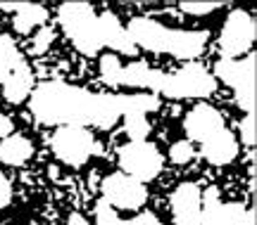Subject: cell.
Masks as SVG:
<instances>
[{"label": "cell", "instance_id": "cell-1", "mask_svg": "<svg viewBox=\"0 0 257 225\" xmlns=\"http://www.w3.org/2000/svg\"><path fill=\"white\" fill-rule=\"evenodd\" d=\"M93 92L60 81L41 83L29 95V107L43 126L88 128L93 118Z\"/></svg>", "mask_w": 257, "mask_h": 225}, {"label": "cell", "instance_id": "cell-2", "mask_svg": "<svg viewBox=\"0 0 257 225\" xmlns=\"http://www.w3.org/2000/svg\"><path fill=\"white\" fill-rule=\"evenodd\" d=\"M57 19L62 24L64 34L69 36L74 48L81 54H93L100 52L102 40H100V26H98V14L93 5L88 2H64L57 10Z\"/></svg>", "mask_w": 257, "mask_h": 225}, {"label": "cell", "instance_id": "cell-3", "mask_svg": "<svg viewBox=\"0 0 257 225\" xmlns=\"http://www.w3.org/2000/svg\"><path fill=\"white\" fill-rule=\"evenodd\" d=\"M214 74L236 92L238 107L245 114H255V54H245L240 60L221 57Z\"/></svg>", "mask_w": 257, "mask_h": 225}, {"label": "cell", "instance_id": "cell-4", "mask_svg": "<svg viewBox=\"0 0 257 225\" xmlns=\"http://www.w3.org/2000/svg\"><path fill=\"white\" fill-rule=\"evenodd\" d=\"M214 88H217L214 76L205 66L191 62L174 74H165L160 92L172 100H188V98H210Z\"/></svg>", "mask_w": 257, "mask_h": 225}, {"label": "cell", "instance_id": "cell-5", "mask_svg": "<svg viewBox=\"0 0 257 225\" xmlns=\"http://www.w3.org/2000/svg\"><path fill=\"white\" fill-rule=\"evenodd\" d=\"M53 154L67 166H83L95 152V138L88 128L60 126L50 140Z\"/></svg>", "mask_w": 257, "mask_h": 225}, {"label": "cell", "instance_id": "cell-6", "mask_svg": "<svg viewBox=\"0 0 257 225\" xmlns=\"http://www.w3.org/2000/svg\"><path fill=\"white\" fill-rule=\"evenodd\" d=\"M119 164L124 173L131 178L141 180L143 185L155 180L162 171V154L155 144H150L148 140L143 142H126L119 150Z\"/></svg>", "mask_w": 257, "mask_h": 225}, {"label": "cell", "instance_id": "cell-7", "mask_svg": "<svg viewBox=\"0 0 257 225\" xmlns=\"http://www.w3.org/2000/svg\"><path fill=\"white\" fill-rule=\"evenodd\" d=\"M255 43V22L248 12L243 10H233L219 34V48L224 57L229 60H240L250 54V48Z\"/></svg>", "mask_w": 257, "mask_h": 225}, {"label": "cell", "instance_id": "cell-8", "mask_svg": "<svg viewBox=\"0 0 257 225\" xmlns=\"http://www.w3.org/2000/svg\"><path fill=\"white\" fill-rule=\"evenodd\" d=\"M200 225H255V214L243 204H224L217 188L200 192Z\"/></svg>", "mask_w": 257, "mask_h": 225}, {"label": "cell", "instance_id": "cell-9", "mask_svg": "<svg viewBox=\"0 0 257 225\" xmlns=\"http://www.w3.org/2000/svg\"><path fill=\"white\" fill-rule=\"evenodd\" d=\"M102 197L112 208L136 211L146 204L148 190L141 180L131 178L126 173H112L102 180Z\"/></svg>", "mask_w": 257, "mask_h": 225}, {"label": "cell", "instance_id": "cell-10", "mask_svg": "<svg viewBox=\"0 0 257 225\" xmlns=\"http://www.w3.org/2000/svg\"><path fill=\"white\" fill-rule=\"evenodd\" d=\"M184 130L191 140L202 144L207 138L224 130V116L219 114V109L212 107V104H198L186 114Z\"/></svg>", "mask_w": 257, "mask_h": 225}, {"label": "cell", "instance_id": "cell-11", "mask_svg": "<svg viewBox=\"0 0 257 225\" xmlns=\"http://www.w3.org/2000/svg\"><path fill=\"white\" fill-rule=\"evenodd\" d=\"M128 38L134 40L136 48H143L148 52H167V38H169V28L162 26L160 22L148 17H136L128 22L126 26Z\"/></svg>", "mask_w": 257, "mask_h": 225}, {"label": "cell", "instance_id": "cell-12", "mask_svg": "<svg viewBox=\"0 0 257 225\" xmlns=\"http://www.w3.org/2000/svg\"><path fill=\"white\" fill-rule=\"evenodd\" d=\"M172 216L174 225H200V190L195 182H181L172 192Z\"/></svg>", "mask_w": 257, "mask_h": 225}, {"label": "cell", "instance_id": "cell-13", "mask_svg": "<svg viewBox=\"0 0 257 225\" xmlns=\"http://www.w3.org/2000/svg\"><path fill=\"white\" fill-rule=\"evenodd\" d=\"M207 45V31H179L169 28L167 38V52L176 60H195Z\"/></svg>", "mask_w": 257, "mask_h": 225}, {"label": "cell", "instance_id": "cell-14", "mask_svg": "<svg viewBox=\"0 0 257 225\" xmlns=\"http://www.w3.org/2000/svg\"><path fill=\"white\" fill-rule=\"evenodd\" d=\"M98 26H100V40L102 45H107L110 50L121 54H136L138 48L134 45V40L128 38L126 28L119 24V19L114 17L112 12H102L98 14Z\"/></svg>", "mask_w": 257, "mask_h": 225}, {"label": "cell", "instance_id": "cell-15", "mask_svg": "<svg viewBox=\"0 0 257 225\" xmlns=\"http://www.w3.org/2000/svg\"><path fill=\"white\" fill-rule=\"evenodd\" d=\"M162 76L165 74L148 66V62H131L126 66H121V76H119V86H126V88H146L153 90V92H160V86H162Z\"/></svg>", "mask_w": 257, "mask_h": 225}, {"label": "cell", "instance_id": "cell-16", "mask_svg": "<svg viewBox=\"0 0 257 225\" xmlns=\"http://www.w3.org/2000/svg\"><path fill=\"white\" fill-rule=\"evenodd\" d=\"M238 154V144H236V138L231 135V130H219L212 138H207L202 142V156L212 164V166H226L236 159Z\"/></svg>", "mask_w": 257, "mask_h": 225}, {"label": "cell", "instance_id": "cell-17", "mask_svg": "<svg viewBox=\"0 0 257 225\" xmlns=\"http://www.w3.org/2000/svg\"><path fill=\"white\" fill-rule=\"evenodd\" d=\"M34 92V74H31V66L27 62H19L12 74H10L5 83H3V95L10 104H19L24 102Z\"/></svg>", "mask_w": 257, "mask_h": 225}, {"label": "cell", "instance_id": "cell-18", "mask_svg": "<svg viewBox=\"0 0 257 225\" xmlns=\"http://www.w3.org/2000/svg\"><path fill=\"white\" fill-rule=\"evenodd\" d=\"M121 118L119 95H95L93 98V118L91 126L107 130Z\"/></svg>", "mask_w": 257, "mask_h": 225}, {"label": "cell", "instance_id": "cell-19", "mask_svg": "<svg viewBox=\"0 0 257 225\" xmlns=\"http://www.w3.org/2000/svg\"><path fill=\"white\" fill-rule=\"evenodd\" d=\"M34 156V142L24 135H8L0 140V162L8 166H22Z\"/></svg>", "mask_w": 257, "mask_h": 225}, {"label": "cell", "instance_id": "cell-20", "mask_svg": "<svg viewBox=\"0 0 257 225\" xmlns=\"http://www.w3.org/2000/svg\"><path fill=\"white\" fill-rule=\"evenodd\" d=\"M48 12L43 5H36V2H22V8L15 12V31L17 34H31L36 26H41L46 22Z\"/></svg>", "mask_w": 257, "mask_h": 225}, {"label": "cell", "instance_id": "cell-21", "mask_svg": "<svg viewBox=\"0 0 257 225\" xmlns=\"http://www.w3.org/2000/svg\"><path fill=\"white\" fill-rule=\"evenodd\" d=\"M95 225H160L153 214H141V216L131 218V220H119L117 211L107 204V202H98L95 204Z\"/></svg>", "mask_w": 257, "mask_h": 225}, {"label": "cell", "instance_id": "cell-22", "mask_svg": "<svg viewBox=\"0 0 257 225\" xmlns=\"http://www.w3.org/2000/svg\"><path fill=\"white\" fill-rule=\"evenodd\" d=\"M119 107H121V116L138 112V114H146L148 112H155L160 107V98L155 92H134V95H119Z\"/></svg>", "mask_w": 257, "mask_h": 225}, {"label": "cell", "instance_id": "cell-23", "mask_svg": "<svg viewBox=\"0 0 257 225\" xmlns=\"http://www.w3.org/2000/svg\"><path fill=\"white\" fill-rule=\"evenodd\" d=\"M19 62H24V57L19 52L17 43L10 36H0V83H5V78Z\"/></svg>", "mask_w": 257, "mask_h": 225}, {"label": "cell", "instance_id": "cell-24", "mask_svg": "<svg viewBox=\"0 0 257 225\" xmlns=\"http://www.w3.org/2000/svg\"><path fill=\"white\" fill-rule=\"evenodd\" d=\"M124 133L131 138V142H143L150 133V121H148L146 114H138V112H131V114H124Z\"/></svg>", "mask_w": 257, "mask_h": 225}, {"label": "cell", "instance_id": "cell-25", "mask_svg": "<svg viewBox=\"0 0 257 225\" xmlns=\"http://www.w3.org/2000/svg\"><path fill=\"white\" fill-rule=\"evenodd\" d=\"M119 76H121V64L117 54H102L100 60V78L105 86L117 88L119 86Z\"/></svg>", "mask_w": 257, "mask_h": 225}, {"label": "cell", "instance_id": "cell-26", "mask_svg": "<svg viewBox=\"0 0 257 225\" xmlns=\"http://www.w3.org/2000/svg\"><path fill=\"white\" fill-rule=\"evenodd\" d=\"M193 156H195V150L191 140H179L169 147V159L174 164H188Z\"/></svg>", "mask_w": 257, "mask_h": 225}, {"label": "cell", "instance_id": "cell-27", "mask_svg": "<svg viewBox=\"0 0 257 225\" xmlns=\"http://www.w3.org/2000/svg\"><path fill=\"white\" fill-rule=\"evenodd\" d=\"M53 40H55V31L50 26H41L36 31V36H34V45H31V52L34 54H43L53 45Z\"/></svg>", "mask_w": 257, "mask_h": 225}, {"label": "cell", "instance_id": "cell-28", "mask_svg": "<svg viewBox=\"0 0 257 225\" xmlns=\"http://www.w3.org/2000/svg\"><path fill=\"white\" fill-rule=\"evenodd\" d=\"M179 8L184 10L186 14L202 17V14H210V12H214V10H219L221 2H181Z\"/></svg>", "mask_w": 257, "mask_h": 225}, {"label": "cell", "instance_id": "cell-29", "mask_svg": "<svg viewBox=\"0 0 257 225\" xmlns=\"http://www.w3.org/2000/svg\"><path fill=\"white\" fill-rule=\"evenodd\" d=\"M238 133L245 147L255 144V114H245V118L240 121V126H238Z\"/></svg>", "mask_w": 257, "mask_h": 225}, {"label": "cell", "instance_id": "cell-30", "mask_svg": "<svg viewBox=\"0 0 257 225\" xmlns=\"http://www.w3.org/2000/svg\"><path fill=\"white\" fill-rule=\"evenodd\" d=\"M10 199H12V188H10V182L8 178L0 173V208L3 206H8L10 204Z\"/></svg>", "mask_w": 257, "mask_h": 225}, {"label": "cell", "instance_id": "cell-31", "mask_svg": "<svg viewBox=\"0 0 257 225\" xmlns=\"http://www.w3.org/2000/svg\"><path fill=\"white\" fill-rule=\"evenodd\" d=\"M12 130H15L12 118H8L5 114H0V140H5L8 135H12Z\"/></svg>", "mask_w": 257, "mask_h": 225}, {"label": "cell", "instance_id": "cell-32", "mask_svg": "<svg viewBox=\"0 0 257 225\" xmlns=\"http://www.w3.org/2000/svg\"><path fill=\"white\" fill-rule=\"evenodd\" d=\"M67 225H91V223H88V220H86L83 216H79V214H74V216H69Z\"/></svg>", "mask_w": 257, "mask_h": 225}, {"label": "cell", "instance_id": "cell-33", "mask_svg": "<svg viewBox=\"0 0 257 225\" xmlns=\"http://www.w3.org/2000/svg\"><path fill=\"white\" fill-rule=\"evenodd\" d=\"M0 8L5 10V12H17L22 8V2H0Z\"/></svg>", "mask_w": 257, "mask_h": 225}]
</instances>
